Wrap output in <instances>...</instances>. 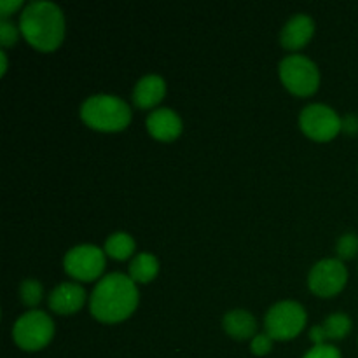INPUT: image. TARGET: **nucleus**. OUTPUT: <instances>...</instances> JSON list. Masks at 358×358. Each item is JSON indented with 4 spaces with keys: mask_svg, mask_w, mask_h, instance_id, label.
Wrapping results in <instances>:
<instances>
[{
    "mask_svg": "<svg viewBox=\"0 0 358 358\" xmlns=\"http://www.w3.org/2000/svg\"><path fill=\"white\" fill-rule=\"evenodd\" d=\"M138 304L136 283L122 273H110L94 285L90 297V310L105 324H117L135 311Z\"/></svg>",
    "mask_w": 358,
    "mask_h": 358,
    "instance_id": "obj_1",
    "label": "nucleus"
},
{
    "mask_svg": "<svg viewBox=\"0 0 358 358\" xmlns=\"http://www.w3.org/2000/svg\"><path fill=\"white\" fill-rule=\"evenodd\" d=\"M20 30L34 48L41 51H52L63 41L65 17L55 2L34 0L21 13Z\"/></svg>",
    "mask_w": 358,
    "mask_h": 358,
    "instance_id": "obj_2",
    "label": "nucleus"
},
{
    "mask_svg": "<svg viewBox=\"0 0 358 358\" xmlns=\"http://www.w3.org/2000/svg\"><path fill=\"white\" fill-rule=\"evenodd\" d=\"M80 117L93 129L119 131L131 121L129 105L115 94H93L80 105Z\"/></svg>",
    "mask_w": 358,
    "mask_h": 358,
    "instance_id": "obj_3",
    "label": "nucleus"
},
{
    "mask_svg": "<svg viewBox=\"0 0 358 358\" xmlns=\"http://www.w3.org/2000/svg\"><path fill=\"white\" fill-rule=\"evenodd\" d=\"M55 336L51 317L41 310H30L21 315L13 327V338L20 348L27 352L42 350Z\"/></svg>",
    "mask_w": 358,
    "mask_h": 358,
    "instance_id": "obj_4",
    "label": "nucleus"
},
{
    "mask_svg": "<svg viewBox=\"0 0 358 358\" xmlns=\"http://www.w3.org/2000/svg\"><path fill=\"white\" fill-rule=\"evenodd\" d=\"M280 77L287 90L299 96L315 93L320 83L317 63L304 55L285 56L280 62Z\"/></svg>",
    "mask_w": 358,
    "mask_h": 358,
    "instance_id": "obj_5",
    "label": "nucleus"
},
{
    "mask_svg": "<svg viewBox=\"0 0 358 358\" xmlns=\"http://www.w3.org/2000/svg\"><path fill=\"white\" fill-rule=\"evenodd\" d=\"M306 324V311L296 301H280L273 304L264 317L266 332L273 339H292Z\"/></svg>",
    "mask_w": 358,
    "mask_h": 358,
    "instance_id": "obj_6",
    "label": "nucleus"
},
{
    "mask_svg": "<svg viewBox=\"0 0 358 358\" xmlns=\"http://www.w3.org/2000/svg\"><path fill=\"white\" fill-rule=\"evenodd\" d=\"M299 124L301 129L310 138L318 140V142H327L341 131L343 119L329 105L311 103L301 110Z\"/></svg>",
    "mask_w": 358,
    "mask_h": 358,
    "instance_id": "obj_7",
    "label": "nucleus"
},
{
    "mask_svg": "<svg viewBox=\"0 0 358 358\" xmlns=\"http://www.w3.org/2000/svg\"><path fill=\"white\" fill-rule=\"evenodd\" d=\"M63 264H65V271L72 278L91 282L103 271L105 254L96 245H77L66 252Z\"/></svg>",
    "mask_w": 358,
    "mask_h": 358,
    "instance_id": "obj_8",
    "label": "nucleus"
},
{
    "mask_svg": "<svg viewBox=\"0 0 358 358\" xmlns=\"http://www.w3.org/2000/svg\"><path fill=\"white\" fill-rule=\"evenodd\" d=\"M348 280L346 266L339 259H324L311 268L308 285L317 296L331 297L341 292Z\"/></svg>",
    "mask_w": 358,
    "mask_h": 358,
    "instance_id": "obj_9",
    "label": "nucleus"
},
{
    "mask_svg": "<svg viewBox=\"0 0 358 358\" xmlns=\"http://www.w3.org/2000/svg\"><path fill=\"white\" fill-rule=\"evenodd\" d=\"M84 301H86V292L76 282L59 283L49 294V308L59 315L76 313V311L83 308Z\"/></svg>",
    "mask_w": 358,
    "mask_h": 358,
    "instance_id": "obj_10",
    "label": "nucleus"
},
{
    "mask_svg": "<svg viewBox=\"0 0 358 358\" xmlns=\"http://www.w3.org/2000/svg\"><path fill=\"white\" fill-rule=\"evenodd\" d=\"M147 129L154 138L170 142L182 133V119L171 108H156L147 115Z\"/></svg>",
    "mask_w": 358,
    "mask_h": 358,
    "instance_id": "obj_11",
    "label": "nucleus"
},
{
    "mask_svg": "<svg viewBox=\"0 0 358 358\" xmlns=\"http://www.w3.org/2000/svg\"><path fill=\"white\" fill-rule=\"evenodd\" d=\"M315 31V23L308 14H296L282 28L280 42L287 49H299L306 44Z\"/></svg>",
    "mask_w": 358,
    "mask_h": 358,
    "instance_id": "obj_12",
    "label": "nucleus"
},
{
    "mask_svg": "<svg viewBox=\"0 0 358 358\" xmlns=\"http://www.w3.org/2000/svg\"><path fill=\"white\" fill-rule=\"evenodd\" d=\"M164 91H166V84H164L163 77L157 73H149L136 83L135 90H133V101L136 107L150 108L163 100Z\"/></svg>",
    "mask_w": 358,
    "mask_h": 358,
    "instance_id": "obj_13",
    "label": "nucleus"
},
{
    "mask_svg": "<svg viewBox=\"0 0 358 358\" xmlns=\"http://www.w3.org/2000/svg\"><path fill=\"white\" fill-rule=\"evenodd\" d=\"M224 331L234 339H248L257 331V322L247 310H231L222 318Z\"/></svg>",
    "mask_w": 358,
    "mask_h": 358,
    "instance_id": "obj_14",
    "label": "nucleus"
},
{
    "mask_svg": "<svg viewBox=\"0 0 358 358\" xmlns=\"http://www.w3.org/2000/svg\"><path fill=\"white\" fill-rule=\"evenodd\" d=\"M157 271H159V262L152 254H147V252L135 255V259L129 262V278L135 283L150 282L156 278Z\"/></svg>",
    "mask_w": 358,
    "mask_h": 358,
    "instance_id": "obj_15",
    "label": "nucleus"
},
{
    "mask_svg": "<svg viewBox=\"0 0 358 358\" xmlns=\"http://www.w3.org/2000/svg\"><path fill=\"white\" fill-rule=\"evenodd\" d=\"M133 250H135V240L131 238V234L122 233V231L110 234L105 241V252L117 261H124L133 254Z\"/></svg>",
    "mask_w": 358,
    "mask_h": 358,
    "instance_id": "obj_16",
    "label": "nucleus"
},
{
    "mask_svg": "<svg viewBox=\"0 0 358 358\" xmlns=\"http://www.w3.org/2000/svg\"><path fill=\"white\" fill-rule=\"evenodd\" d=\"M322 327H324L327 339H341L345 338L350 332V329H352V320H350L348 315L345 313H332L325 318Z\"/></svg>",
    "mask_w": 358,
    "mask_h": 358,
    "instance_id": "obj_17",
    "label": "nucleus"
},
{
    "mask_svg": "<svg viewBox=\"0 0 358 358\" xmlns=\"http://www.w3.org/2000/svg\"><path fill=\"white\" fill-rule=\"evenodd\" d=\"M42 292H44V289H42V285L37 282V280L28 278L21 282L20 296H21V301H23L27 306H37L42 299Z\"/></svg>",
    "mask_w": 358,
    "mask_h": 358,
    "instance_id": "obj_18",
    "label": "nucleus"
},
{
    "mask_svg": "<svg viewBox=\"0 0 358 358\" xmlns=\"http://www.w3.org/2000/svg\"><path fill=\"white\" fill-rule=\"evenodd\" d=\"M336 250H338L339 261L341 259H352L358 254V236L355 233H345L338 240L336 245Z\"/></svg>",
    "mask_w": 358,
    "mask_h": 358,
    "instance_id": "obj_19",
    "label": "nucleus"
},
{
    "mask_svg": "<svg viewBox=\"0 0 358 358\" xmlns=\"http://www.w3.org/2000/svg\"><path fill=\"white\" fill-rule=\"evenodd\" d=\"M17 30H20V28H17L13 21L7 20V17H2V20H0V41H2L3 48L13 45L14 42L17 41Z\"/></svg>",
    "mask_w": 358,
    "mask_h": 358,
    "instance_id": "obj_20",
    "label": "nucleus"
},
{
    "mask_svg": "<svg viewBox=\"0 0 358 358\" xmlns=\"http://www.w3.org/2000/svg\"><path fill=\"white\" fill-rule=\"evenodd\" d=\"M303 358H341V353H339V350L336 346L325 345L324 343V345L313 346L310 352H306V355Z\"/></svg>",
    "mask_w": 358,
    "mask_h": 358,
    "instance_id": "obj_21",
    "label": "nucleus"
},
{
    "mask_svg": "<svg viewBox=\"0 0 358 358\" xmlns=\"http://www.w3.org/2000/svg\"><path fill=\"white\" fill-rule=\"evenodd\" d=\"M271 346H273V338L268 334V332H264V334H257L254 339H252L250 350L255 353V355H266V353H269Z\"/></svg>",
    "mask_w": 358,
    "mask_h": 358,
    "instance_id": "obj_22",
    "label": "nucleus"
},
{
    "mask_svg": "<svg viewBox=\"0 0 358 358\" xmlns=\"http://www.w3.org/2000/svg\"><path fill=\"white\" fill-rule=\"evenodd\" d=\"M21 6H23L21 0H0V13H2V17H7L13 10H16Z\"/></svg>",
    "mask_w": 358,
    "mask_h": 358,
    "instance_id": "obj_23",
    "label": "nucleus"
},
{
    "mask_svg": "<svg viewBox=\"0 0 358 358\" xmlns=\"http://www.w3.org/2000/svg\"><path fill=\"white\" fill-rule=\"evenodd\" d=\"M310 336H311V341L315 343V346L324 345V341L327 339V336H325V331L322 325H315V327H311Z\"/></svg>",
    "mask_w": 358,
    "mask_h": 358,
    "instance_id": "obj_24",
    "label": "nucleus"
},
{
    "mask_svg": "<svg viewBox=\"0 0 358 358\" xmlns=\"http://www.w3.org/2000/svg\"><path fill=\"white\" fill-rule=\"evenodd\" d=\"M343 129L346 133H357L358 131V117L357 115L350 114L343 119Z\"/></svg>",
    "mask_w": 358,
    "mask_h": 358,
    "instance_id": "obj_25",
    "label": "nucleus"
},
{
    "mask_svg": "<svg viewBox=\"0 0 358 358\" xmlns=\"http://www.w3.org/2000/svg\"><path fill=\"white\" fill-rule=\"evenodd\" d=\"M0 59H2V73H6L7 70V58H6V52H0Z\"/></svg>",
    "mask_w": 358,
    "mask_h": 358,
    "instance_id": "obj_26",
    "label": "nucleus"
}]
</instances>
